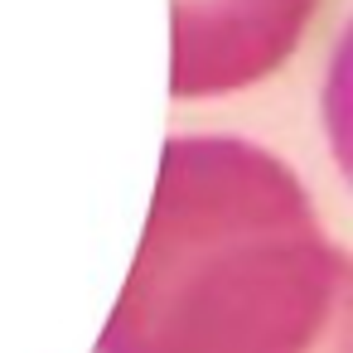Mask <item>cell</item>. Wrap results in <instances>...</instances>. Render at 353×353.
Listing matches in <instances>:
<instances>
[{
    "label": "cell",
    "instance_id": "cell-1",
    "mask_svg": "<svg viewBox=\"0 0 353 353\" xmlns=\"http://www.w3.org/2000/svg\"><path fill=\"white\" fill-rule=\"evenodd\" d=\"M329 319H343V261L295 179L242 141H174L97 353H314Z\"/></svg>",
    "mask_w": 353,
    "mask_h": 353
}]
</instances>
